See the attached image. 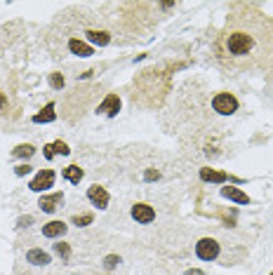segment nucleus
I'll use <instances>...</instances> for the list:
<instances>
[{
	"label": "nucleus",
	"instance_id": "18",
	"mask_svg": "<svg viewBox=\"0 0 273 275\" xmlns=\"http://www.w3.org/2000/svg\"><path fill=\"white\" fill-rule=\"evenodd\" d=\"M33 153H36V148L26 144V146H17V148H14L12 155H14V158H19V155H26V158H29V155H33Z\"/></svg>",
	"mask_w": 273,
	"mask_h": 275
},
{
	"label": "nucleus",
	"instance_id": "13",
	"mask_svg": "<svg viewBox=\"0 0 273 275\" xmlns=\"http://www.w3.org/2000/svg\"><path fill=\"white\" fill-rule=\"evenodd\" d=\"M26 261L36 263V266H45V263H49V257H47V252H43V250H31L26 254Z\"/></svg>",
	"mask_w": 273,
	"mask_h": 275
},
{
	"label": "nucleus",
	"instance_id": "7",
	"mask_svg": "<svg viewBox=\"0 0 273 275\" xmlns=\"http://www.w3.org/2000/svg\"><path fill=\"white\" fill-rule=\"evenodd\" d=\"M85 38L94 45H109L111 43V33L109 31H97V29H87L85 31Z\"/></svg>",
	"mask_w": 273,
	"mask_h": 275
},
{
	"label": "nucleus",
	"instance_id": "4",
	"mask_svg": "<svg viewBox=\"0 0 273 275\" xmlns=\"http://www.w3.org/2000/svg\"><path fill=\"white\" fill-rule=\"evenodd\" d=\"M52 183H55V172H52V170H43V172H38V174H36V179L31 181L29 188L31 190H47Z\"/></svg>",
	"mask_w": 273,
	"mask_h": 275
},
{
	"label": "nucleus",
	"instance_id": "16",
	"mask_svg": "<svg viewBox=\"0 0 273 275\" xmlns=\"http://www.w3.org/2000/svg\"><path fill=\"white\" fill-rule=\"evenodd\" d=\"M33 120H36V122H52V120H55V104H47L43 113H38Z\"/></svg>",
	"mask_w": 273,
	"mask_h": 275
},
{
	"label": "nucleus",
	"instance_id": "22",
	"mask_svg": "<svg viewBox=\"0 0 273 275\" xmlns=\"http://www.w3.org/2000/svg\"><path fill=\"white\" fill-rule=\"evenodd\" d=\"M115 261H120V259H115V257H109V259H106V268H113V266H115Z\"/></svg>",
	"mask_w": 273,
	"mask_h": 275
},
{
	"label": "nucleus",
	"instance_id": "1",
	"mask_svg": "<svg viewBox=\"0 0 273 275\" xmlns=\"http://www.w3.org/2000/svg\"><path fill=\"white\" fill-rule=\"evenodd\" d=\"M214 59L231 73H255L273 64V17L240 3L214 38Z\"/></svg>",
	"mask_w": 273,
	"mask_h": 275
},
{
	"label": "nucleus",
	"instance_id": "23",
	"mask_svg": "<svg viewBox=\"0 0 273 275\" xmlns=\"http://www.w3.org/2000/svg\"><path fill=\"white\" fill-rule=\"evenodd\" d=\"M26 172H31V167H29V165H24V167H17V174H26Z\"/></svg>",
	"mask_w": 273,
	"mask_h": 275
},
{
	"label": "nucleus",
	"instance_id": "17",
	"mask_svg": "<svg viewBox=\"0 0 273 275\" xmlns=\"http://www.w3.org/2000/svg\"><path fill=\"white\" fill-rule=\"evenodd\" d=\"M201 177L205 179V181H210V179H212V181H224L226 174H221V172H210V170L205 167V170L201 172Z\"/></svg>",
	"mask_w": 273,
	"mask_h": 275
},
{
	"label": "nucleus",
	"instance_id": "12",
	"mask_svg": "<svg viewBox=\"0 0 273 275\" xmlns=\"http://www.w3.org/2000/svg\"><path fill=\"white\" fill-rule=\"evenodd\" d=\"M221 196L231 198V200H236V202H240V205H250V198L245 196V193H240L238 188H229V186H224V188H221Z\"/></svg>",
	"mask_w": 273,
	"mask_h": 275
},
{
	"label": "nucleus",
	"instance_id": "6",
	"mask_svg": "<svg viewBox=\"0 0 273 275\" xmlns=\"http://www.w3.org/2000/svg\"><path fill=\"white\" fill-rule=\"evenodd\" d=\"M87 198H90L97 207H106V205H109V193H106L102 186H90V188H87Z\"/></svg>",
	"mask_w": 273,
	"mask_h": 275
},
{
	"label": "nucleus",
	"instance_id": "14",
	"mask_svg": "<svg viewBox=\"0 0 273 275\" xmlns=\"http://www.w3.org/2000/svg\"><path fill=\"white\" fill-rule=\"evenodd\" d=\"M57 153H61V155H68V146L64 144V141H55V144L45 146V158H55Z\"/></svg>",
	"mask_w": 273,
	"mask_h": 275
},
{
	"label": "nucleus",
	"instance_id": "11",
	"mask_svg": "<svg viewBox=\"0 0 273 275\" xmlns=\"http://www.w3.org/2000/svg\"><path fill=\"white\" fill-rule=\"evenodd\" d=\"M68 49H71L73 54H78V57H90L92 54L90 45H85L83 40H76V38H71V40H68Z\"/></svg>",
	"mask_w": 273,
	"mask_h": 275
},
{
	"label": "nucleus",
	"instance_id": "20",
	"mask_svg": "<svg viewBox=\"0 0 273 275\" xmlns=\"http://www.w3.org/2000/svg\"><path fill=\"white\" fill-rule=\"evenodd\" d=\"M90 221H92V214H83V216H76L73 224H76V226H85V224H90Z\"/></svg>",
	"mask_w": 273,
	"mask_h": 275
},
{
	"label": "nucleus",
	"instance_id": "3",
	"mask_svg": "<svg viewBox=\"0 0 273 275\" xmlns=\"http://www.w3.org/2000/svg\"><path fill=\"white\" fill-rule=\"evenodd\" d=\"M195 254H198V259H203V261H214V259L219 257V242L212 238H203L201 242L195 244Z\"/></svg>",
	"mask_w": 273,
	"mask_h": 275
},
{
	"label": "nucleus",
	"instance_id": "25",
	"mask_svg": "<svg viewBox=\"0 0 273 275\" xmlns=\"http://www.w3.org/2000/svg\"><path fill=\"white\" fill-rule=\"evenodd\" d=\"M186 275H205V273H203V270H188Z\"/></svg>",
	"mask_w": 273,
	"mask_h": 275
},
{
	"label": "nucleus",
	"instance_id": "15",
	"mask_svg": "<svg viewBox=\"0 0 273 275\" xmlns=\"http://www.w3.org/2000/svg\"><path fill=\"white\" fill-rule=\"evenodd\" d=\"M64 179L71 183H80V179H83V170H80L78 165H68L66 170H64Z\"/></svg>",
	"mask_w": 273,
	"mask_h": 275
},
{
	"label": "nucleus",
	"instance_id": "9",
	"mask_svg": "<svg viewBox=\"0 0 273 275\" xmlns=\"http://www.w3.org/2000/svg\"><path fill=\"white\" fill-rule=\"evenodd\" d=\"M61 202H64V196H61V193H52V196L40 198V202H38V205H40V209H43V212H55L57 205H61Z\"/></svg>",
	"mask_w": 273,
	"mask_h": 275
},
{
	"label": "nucleus",
	"instance_id": "2",
	"mask_svg": "<svg viewBox=\"0 0 273 275\" xmlns=\"http://www.w3.org/2000/svg\"><path fill=\"white\" fill-rule=\"evenodd\" d=\"M212 106L217 113H221V116H231V113L238 111V101L231 92H219L217 97L212 99Z\"/></svg>",
	"mask_w": 273,
	"mask_h": 275
},
{
	"label": "nucleus",
	"instance_id": "26",
	"mask_svg": "<svg viewBox=\"0 0 273 275\" xmlns=\"http://www.w3.org/2000/svg\"><path fill=\"white\" fill-rule=\"evenodd\" d=\"M71 275H99V273H71Z\"/></svg>",
	"mask_w": 273,
	"mask_h": 275
},
{
	"label": "nucleus",
	"instance_id": "27",
	"mask_svg": "<svg viewBox=\"0 0 273 275\" xmlns=\"http://www.w3.org/2000/svg\"><path fill=\"white\" fill-rule=\"evenodd\" d=\"M268 275H273V273H268Z\"/></svg>",
	"mask_w": 273,
	"mask_h": 275
},
{
	"label": "nucleus",
	"instance_id": "10",
	"mask_svg": "<svg viewBox=\"0 0 273 275\" xmlns=\"http://www.w3.org/2000/svg\"><path fill=\"white\" fill-rule=\"evenodd\" d=\"M66 233V224H61V221H49L43 226V235L45 238H59Z\"/></svg>",
	"mask_w": 273,
	"mask_h": 275
},
{
	"label": "nucleus",
	"instance_id": "24",
	"mask_svg": "<svg viewBox=\"0 0 273 275\" xmlns=\"http://www.w3.org/2000/svg\"><path fill=\"white\" fill-rule=\"evenodd\" d=\"M7 104V99H5V94H3V92H0V108H3V106Z\"/></svg>",
	"mask_w": 273,
	"mask_h": 275
},
{
	"label": "nucleus",
	"instance_id": "21",
	"mask_svg": "<svg viewBox=\"0 0 273 275\" xmlns=\"http://www.w3.org/2000/svg\"><path fill=\"white\" fill-rule=\"evenodd\" d=\"M55 250L59 252V254H64V257H66V254H68V247H66V244H61V242H57V247H55Z\"/></svg>",
	"mask_w": 273,
	"mask_h": 275
},
{
	"label": "nucleus",
	"instance_id": "19",
	"mask_svg": "<svg viewBox=\"0 0 273 275\" xmlns=\"http://www.w3.org/2000/svg\"><path fill=\"white\" fill-rule=\"evenodd\" d=\"M49 85L55 87V90H59V87H64V75H59V73H52V75H49Z\"/></svg>",
	"mask_w": 273,
	"mask_h": 275
},
{
	"label": "nucleus",
	"instance_id": "8",
	"mask_svg": "<svg viewBox=\"0 0 273 275\" xmlns=\"http://www.w3.org/2000/svg\"><path fill=\"white\" fill-rule=\"evenodd\" d=\"M120 108V99H118V94H109V97L102 101V106H99V113H106V116H115V111Z\"/></svg>",
	"mask_w": 273,
	"mask_h": 275
},
{
	"label": "nucleus",
	"instance_id": "5",
	"mask_svg": "<svg viewBox=\"0 0 273 275\" xmlns=\"http://www.w3.org/2000/svg\"><path fill=\"white\" fill-rule=\"evenodd\" d=\"M132 216L137 219V224H151V221L156 219V212H153L151 205L139 202V205H134L132 207Z\"/></svg>",
	"mask_w": 273,
	"mask_h": 275
}]
</instances>
